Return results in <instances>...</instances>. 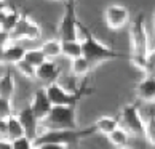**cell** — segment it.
<instances>
[{"label":"cell","instance_id":"6da1fadb","mask_svg":"<svg viewBox=\"0 0 155 149\" xmlns=\"http://www.w3.org/2000/svg\"><path fill=\"white\" fill-rule=\"evenodd\" d=\"M130 39H131V63L144 71L146 69V61L149 55V43H147V31H146V22L144 15L139 13L133 19L130 26Z\"/></svg>","mask_w":155,"mask_h":149},{"label":"cell","instance_id":"7a4b0ae2","mask_svg":"<svg viewBox=\"0 0 155 149\" xmlns=\"http://www.w3.org/2000/svg\"><path fill=\"white\" fill-rule=\"evenodd\" d=\"M94 127L91 125L90 128L85 130H53L47 128L42 131L35 140H34V147H38L42 144H67V146H77L80 140H83L85 136H90L94 133Z\"/></svg>","mask_w":155,"mask_h":149},{"label":"cell","instance_id":"3957f363","mask_svg":"<svg viewBox=\"0 0 155 149\" xmlns=\"http://www.w3.org/2000/svg\"><path fill=\"white\" fill-rule=\"evenodd\" d=\"M78 27L85 34V37L82 40L83 56L93 64V67L96 64H99V63H102V61L115 59V58H120V56H122L118 51H115L114 48H110V47H107V45H104L102 42H99V40H97L80 21H78Z\"/></svg>","mask_w":155,"mask_h":149},{"label":"cell","instance_id":"277c9868","mask_svg":"<svg viewBox=\"0 0 155 149\" xmlns=\"http://www.w3.org/2000/svg\"><path fill=\"white\" fill-rule=\"evenodd\" d=\"M45 128L53 130H75L77 125V104L53 106L50 116L42 122Z\"/></svg>","mask_w":155,"mask_h":149},{"label":"cell","instance_id":"5b68a950","mask_svg":"<svg viewBox=\"0 0 155 149\" xmlns=\"http://www.w3.org/2000/svg\"><path fill=\"white\" fill-rule=\"evenodd\" d=\"M78 19L75 15V0H67L64 7V15L59 22L58 39L64 40H78Z\"/></svg>","mask_w":155,"mask_h":149},{"label":"cell","instance_id":"8992f818","mask_svg":"<svg viewBox=\"0 0 155 149\" xmlns=\"http://www.w3.org/2000/svg\"><path fill=\"white\" fill-rule=\"evenodd\" d=\"M45 90H47V95L50 101L53 103V106H71V104H77L78 100L82 98L83 93H87V88H82L80 91L77 93H74V91H69L66 90L62 85L58 83V80L56 82H51L48 85H45Z\"/></svg>","mask_w":155,"mask_h":149},{"label":"cell","instance_id":"52a82bcc","mask_svg":"<svg viewBox=\"0 0 155 149\" xmlns=\"http://www.w3.org/2000/svg\"><path fill=\"white\" fill-rule=\"evenodd\" d=\"M120 117H122L123 127L128 131H131L133 135H144L146 122H144V119L141 117L139 107H137L136 103L126 104L122 109V112H120Z\"/></svg>","mask_w":155,"mask_h":149},{"label":"cell","instance_id":"ba28073f","mask_svg":"<svg viewBox=\"0 0 155 149\" xmlns=\"http://www.w3.org/2000/svg\"><path fill=\"white\" fill-rule=\"evenodd\" d=\"M104 21L110 29H120L130 21V11L123 5H109L104 11Z\"/></svg>","mask_w":155,"mask_h":149},{"label":"cell","instance_id":"9c48e42d","mask_svg":"<svg viewBox=\"0 0 155 149\" xmlns=\"http://www.w3.org/2000/svg\"><path fill=\"white\" fill-rule=\"evenodd\" d=\"M31 107H32V111L35 112V116L38 117L40 122H43V120L50 116L51 109H53V103L50 101L45 87L35 90L34 98H32V103H31Z\"/></svg>","mask_w":155,"mask_h":149},{"label":"cell","instance_id":"30bf717a","mask_svg":"<svg viewBox=\"0 0 155 149\" xmlns=\"http://www.w3.org/2000/svg\"><path fill=\"white\" fill-rule=\"evenodd\" d=\"M18 117H19V120H21V124H22V127H24V130H26V135L29 136L31 140H35L37 136L40 135L38 124H42V122H40L38 117L35 116V112L32 111V107H31V106L22 107V109L18 112Z\"/></svg>","mask_w":155,"mask_h":149},{"label":"cell","instance_id":"8fae6325","mask_svg":"<svg viewBox=\"0 0 155 149\" xmlns=\"http://www.w3.org/2000/svg\"><path fill=\"white\" fill-rule=\"evenodd\" d=\"M59 74H61L59 66L53 59H47L35 69V79L48 85L51 82H56L59 79Z\"/></svg>","mask_w":155,"mask_h":149},{"label":"cell","instance_id":"7c38bea8","mask_svg":"<svg viewBox=\"0 0 155 149\" xmlns=\"http://www.w3.org/2000/svg\"><path fill=\"white\" fill-rule=\"evenodd\" d=\"M136 96L142 101H155V74H147L134 87Z\"/></svg>","mask_w":155,"mask_h":149},{"label":"cell","instance_id":"4fadbf2b","mask_svg":"<svg viewBox=\"0 0 155 149\" xmlns=\"http://www.w3.org/2000/svg\"><path fill=\"white\" fill-rule=\"evenodd\" d=\"M94 130L97 133H102V135H110L117 127H120V120L117 117H110V116H104V117H99L93 124Z\"/></svg>","mask_w":155,"mask_h":149},{"label":"cell","instance_id":"5bb4252c","mask_svg":"<svg viewBox=\"0 0 155 149\" xmlns=\"http://www.w3.org/2000/svg\"><path fill=\"white\" fill-rule=\"evenodd\" d=\"M7 128H8L7 138L11 140V141L16 140V138H19V136L26 135V130H24V127H22L19 117L15 116V114H11L10 117H7Z\"/></svg>","mask_w":155,"mask_h":149},{"label":"cell","instance_id":"9a60e30c","mask_svg":"<svg viewBox=\"0 0 155 149\" xmlns=\"http://www.w3.org/2000/svg\"><path fill=\"white\" fill-rule=\"evenodd\" d=\"M15 88H16V83L11 71H7L3 76H0V96L11 100L15 95Z\"/></svg>","mask_w":155,"mask_h":149},{"label":"cell","instance_id":"2e32d148","mask_svg":"<svg viewBox=\"0 0 155 149\" xmlns=\"http://www.w3.org/2000/svg\"><path fill=\"white\" fill-rule=\"evenodd\" d=\"M26 50L18 43H10L5 47V64H16L18 61L24 59Z\"/></svg>","mask_w":155,"mask_h":149},{"label":"cell","instance_id":"e0dca14e","mask_svg":"<svg viewBox=\"0 0 155 149\" xmlns=\"http://www.w3.org/2000/svg\"><path fill=\"white\" fill-rule=\"evenodd\" d=\"M62 55L69 59H75L83 56V47L80 40H64L62 42Z\"/></svg>","mask_w":155,"mask_h":149},{"label":"cell","instance_id":"ac0fdd59","mask_svg":"<svg viewBox=\"0 0 155 149\" xmlns=\"http://www.w3.org/2000/svg\"><path fill=\"white\" fill-rule=\"evenodd\" d=\"M40 48L43 50V53L47 55L48 59H54V58H58V56L62 55V42H61L58 37L43 42V45Z\"/></svg>","mask_w":155,"mask_h":149},{"label":"cell","instance_id":"d6986e66","mask_svg":"<svg viewBox=\"0 0 155 149\" xmlns=\"http://www.w3.org/2000/svg\"><path fill=\"white\" fill-rule=\"evenodd\" d=\"M107 136H109V141H110V143H112V144L115 146L117 149H118V147H125V146H128L130 133H128V130H126L125 127H117V128L114 130L110 135H107Z\"/></svg>","mask_w":155,"mask_h":149},{"label":"cell","instance_id":"ffe728a7","mask_svg":"<svg viewBox=\"0 0 155 149\" xmlns=\"http://www.w3.org/2000/svg\"><path fill=\"white\" fill-rule=\"evenodd\" d=\"M29 22H31V18H29V16H27V15H21L18 24H16L15 29L10 32L11 40H13V42H19V40L26 39V31H27V26H29Z\"/></svg>","mask_w":155,"mask_h":149},{"label":"cell","instance_id":"44dd1931","mask_svg":"<svg viewBox=\"0 0 155 149\" xmlns=\"http://www.w3.org/2000/svg\"><path fill=\"white\" fill-rule=\"evenodd\" d=\"M72 72L74 76H78V77H83L87 76V74L91 71V67H93V64L85 58V56H80V58H75L72 59Z\"/></svg>","mask_w":155,"mask_h":149},{"label":"cell","instance_id":"7402d4cb","mask_svg":"<svg viewBox=\"0 0 155 149\" xmlns=\"http://www.w3.org/2000/svg\"><path fill=\"white\" fill-rule=\"evenodd\" d=\"M24 59H26V61H29L32 66L38 67L40 64H42V63H45L48 58H47V55L43 53V50H42V48H32V50H26Z\"/></svg>","mask_w":155,"mask_h":149},{"label":"cell","instance_id":"603a6c76","mask_svg":"<svg viewBox=\"0 0 155 149\" xmlns=\"http://www.w3.org/2000/svg\"><path fill=\"white\" fill-rule=\"evenodd\" d=\"M19 18H21V15L18 13V10H16V8L7 10V18H5V22L2 24L0 29H3V31H7V32H11V31L15 29V26L18 24Z\"/></svg>","mask_w":155,"mask_h":149},{"label":"cell","instance_id":"cb8c5ba5","mask_svg":"<svg viewBox=\"0 0 155 149\" xmlns=\"http://www.w3.org/2000/svg\"><path fill=\"white\" fill-rule=\"evenodd\" d=\"M144 136L149 141V144L155 147V114H150L149 119L146 120V128H144Z\"/></svg>","mask_w":155,"mask_h":149},{"label":"cell","instance_id":"d4e9b609","mask_svg":"<svg viewBox=\"0 0 155 149\" xmlns=\"http://www.w3.org/2000/svg\"><path fill=\"white\" fill-rule=\"evenodd\" d=\"M16 69H18V72H21L22 76H26V77H29V79H35V69L37 67L35 66H32L29 61H26V59H21L16 63Z\"/></svg>","mask_w":155,"mask_h":149},{"label":"cell","instance_id":"484cf974","mask_svg":"<svg viewBox=\"0 0 155 149\" xmlns=\"http://www.w3.org/2000/svg\"><path fill=\"white\" fill-rule=\"evenodd\" d=\"M42 37V29L37 22H34L31 19L29 26H27V31H26V40H38Z\"/></svg>","mask_w":155,"mask_h":149},{"label":"cell","instance_id":"4316f807","mask_svg":"<svg viewBox=\"0 0 155 149\" xmlns=\"http://www.w3.org/2000/svg\"><path fill=\"white\" fill-rule=\"evenodd\" d=\"M11 143H13V149H34V140H31L27 135L19 136Z\"/></svg>","mask_w":155,"mask_h":149},{"label":"cell","instance_id":"83f0119b","mask_svg":"<svg viewBox=\"0 0 155 149\" xmlns=\"http://www.w3.org/2000/svg\"><path fill=\"white\" fill-rule=\"evenodd\" d=\"M13 114V107H11V100L0 96V119H7Z\"/></svg>","mask_w":155,"mask_h":149},{"label":"cell","instance_id":"f1b7e54d","mask_svg":"<svg viewBox=\"0 0 155 149\" xmlns=\"http://www.w3.org/2000/svg\"><path fill=\"white\" fill-rule=\"evenodd\" d=\"M149 74H155V50L150 51L147 55V61H146V69Z\"/></svg>","mask_w":155,"mask_h":149},{"label":"cell","instance_id":"f546056e","mask_svg":"<svg viewBox=\"0 0 155 149\" xmlns=\"http://www.w3.org/2000/svg\"><path fill=\"white\" fill-rule=\"evenodd\" d=\"M13 40H11V36L10 32L0 29V47H7V45H10Z\"/></svg>","mask_w":155,"mask_h":149},{"label":"cell","instance_id":"4dcf8cb0","mask_svg":"<svg viewBox=\"0 0 155 149\" xmlns=\"http://www.w3.org/2000/svg\"><path fill=\"white\" fill-rule=\"evenodd\" d=\"M40 149H83L78 146H67V144H42Z\"/></svg>","mask_w":155,"mask_h":149},{"label":"cell","instance_id":"1f68e13d","mask_svg":"<svg viewBox=\"0 0 155 149\" xmlns=\"http://www.w3.org/2000/svg\"><path fill=\"white\" fill-rule=\"evenodd\" d=\"M0 149H13V143L8 138H0Z\"/></svg>","mask_w":155,"mask_h":149},{"label":"cell","instance_id":"d6a6232c","mask_svg":"<svg viewBox=\"0 0 155 149\" xmlns=\"http://www.w3.org/2000/svg\"><path fill=\"white\" fill-rule=\"evenodd\" d=\"M5 18H7V10H2L0 11V27H2V24L5 22Z\"/></svg>","mask_w":155,"mask_h":149},{"label":"cell","instance_id":"836d02e7","mask_svg":"<svg viewBox=\"0 0 155 149\" xmlns=\"http://www.w3.org/2000/svg\"><path fill=\"white\" fill-rule=\"evenodd\" d=\"M0 64H5V47H0Z\"/></svg>","mask_w":155,"mask_h":149},{"label":"cell","instance_id":"e575fe53","mask_svg":"<svg viewBox=\"0 0 155 149\" xmlns=\"http://www.w3.org/2000/svg\"><path fill=\"white\" fill-rule=\"evenodd\" d=\"M7 8H8V2H7V0H0V11L7 10Z\"/></svg>","mask_w":155,"mask_h":149},{"label":"cell","instance_id":"d590c367","mask_svg":"<svg viewBox=\"0 0 155 149\" xmlns=\"http://www.w3.org/2000/svg\"><path fill=\"white\" fill-rule=\"evenodd\" d=\"M118 149H133V147H128V146H125V147H118Z\"/></svg>","mask_w":155,"mask_h":149},{"label":"cell","instance_id":"8d00e7d4","mask_svg":"<svg viewBox=\"0 0 155 149\" xmlns=\"http://www.w3.org/2000/svg\"><path fill=\"white\" fill-rule=\"evenodd\" d=\"M153 24H155V13H153Z\"/></svg>","mask_w":155,"mask_h":149},{"label":"cell","instance_id":"74e56055","mask_svg":"<svg viewBox=\"0 0 155 149\" xmlns=\"http://www.w3.org/2000/svg\"><path fill=\"white\" fill-rule=\"evenodd\" d=\"M34 149H40V147H34Z\"/></svg>","mask_w":155,"mask_h":149},{"label":"cell","instance_id":"f35d334b","mask_svg":"<svg viewBox=\"0 0 155 149\" xmlns=\"http://www.w3.org/2000/svg\"><path fill=\"white\" fill-rule=\"evenodd\" d=\"M64 2H67V0H64Z\"/></svg>","mask_w":155,"mask_h":149}]
</instances>
